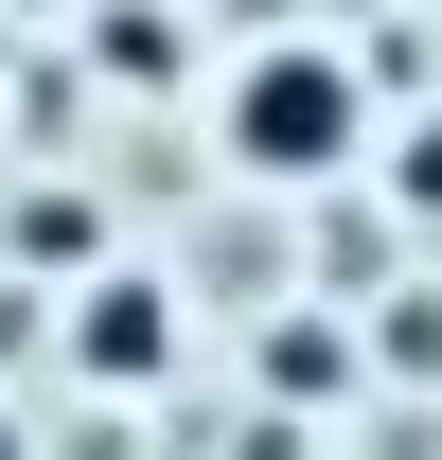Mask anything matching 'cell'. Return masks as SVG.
Masks as SVG:
<instances>
[{
    "label": "cell",
    "mask_w": 442,
    "mask_h": 460,
    "mask_svg": "<svg viewBox=\"0 0 442 460\" xmlns=\"http://www.w3.org/2000/svg\"><path fill=\"white\" fill-rule=\"evenodd\" d=\"M354 142H372V89L336 54H248L230 71V160L248 177H336Z\"/></svg>",
    "instance_id": "6da1fadb"
},
{
    "label": "cell",
    "mask_w": 442,
    "mask_h": 460,
    "mask_svg": "<svg viewBox=\"0 0 442 460\" xmlns=\"http://www.w3.org/2000/svg\"><path fill=\"white\" fill-rule=\"evenodd\" d=\"M160 337H177L160 301H142V284H107V301H89V337H71V354H89V372H160Z\"/></svg>",
    "instance_id": "7a4b0ae2"
},
{
    "label": "cell",
    "mask_w": 442,
    "mask_h": 460,
    "mask_svg": "<svg viewBox=\"0 0 442 460\" xmlns=\"http://www.w3.org/2000/svg\"><path fill=\"white\" fill-rule=\"evenodd\" d=\"M0 460H36V443H18V407H0Z\"/></svg>",
    "instance_id": "3957f363"
}]
</instances>
